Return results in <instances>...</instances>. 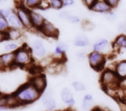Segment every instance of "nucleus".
Listing matches in <instances>:
<instances>
[{
    "instance_id": "obj_10",
    "label": "nucleus",
    "mask_w": 126,
    "mask_h": 111,
    "mask_svg": "<svg viewBox=\"0 0 126 111\" xmlns=\"http://www.w3.org/2000/svg\"><path fill=\"white\" fill-rule=\"evenodd\" d=\"M112 48L110 41L106 38H98L92 44V50L104 54L106 56V51Z\"/></svg>"
},
{
    "instance_id": "obj_20",
    "label": "nucleus",
    "mask_w": 126,
    "mask_h": 111,
    "mask_svg": "<svg viewBox=\"0 0 126 111\" xmlns=\"http://www.w3.org/2000/svg\"><path fill=\"white\" fill-rule=\"evenodd\" d=\"M69 49V45L68 43H66L65 42L63 41H60L57 43L55 49H54V56H57V57H59V56H63L65 54V52L68 50Z\"/></svg>"
},
{
    "instance_id": "obj_35",
    "label": "nucleus",
    "mask_w": 126,
    "mask_h": 111,
    "mask_svg": "<svg viewBox=\"0 0 126 111\" xmlns=\"http://www.w3.org/2000/svg\"><path fill=\"white\" fill-rule=\"evenodd\" d=\"M50 8V5H49V1H41L40 2V4L38 6V9L40 10H46Z\"/></svg>"
},
{
    "instance_id": "obj_19",
    "label": "nucleus",
    "mask_w": 126,
    "mask_h": 111,
    "mask_svg": "<svg viewBox=\"0 0 126 111\" xmlns=\"http://www.w3.org/2000/svg\"><path fill=\"white\" fill-rule=\"evenodd\" d=\"M90 43H91L90 39L85 35H78L73 40V45L78 48H85L89 46Z\"/></svg>"
},
{
    "instance_id": "obj_34",
    "label": "nucleus",
    "mask_w": 126,
    "mask_h": 111,
    "mask_svg": "<svg viewBox=\"0 0 126 111\" xmlns=\"http://www.w3.org/2000/svg\"><path fill=\"white\" fill-rule=\"evenodd\" d=\"M95 1H96V0H83L82 3H83V4L85 6V7H87L89 10H91Z\"/></svg>"
},
{
    "instance_id": "obj_28",
    "label": "nucleus",
    "mask_w": 126,
    "mask_h": 111,
    "mask_svg": "<svg viewBox=\"0 0 126 111\" xmlns=\"http://www.w3.org/2000/svg\"><path fill=\"white\" fill-rule=\"evenodd\" d=\"M14 12L12 9L11 8H1L0 9V15L3 16L4 17H5L6 19H8V17Z\"/></svg>"
},
{
    "instance_id": "obj_1",
    "label": "nucleus",
    "mask_w": 126,
    "mask_h": 111,
    "mask_svg": "<svg viewBox=\"0 0 126 111\" xmlns=\"http://www.w3.org/2000/svg\"><path fill=\"white\" fill-rule=\"evenodd\" d=\"M12 95L17 99L19 105L31 104L38 100L42 96V94L37 89H36L30 83L23 84Z\"/></svg>"
},
{
    "instance_id": "obj_32",
    "label": "nucleus",
    "mask_w": 126,
    "mask_h": 111,
    "mask_svg": "<svg viewBox=\"0 0 126 111\" xmlns=\"http://www.w3.org/2000/svg\"><path fill=\"white\" fill-rule=\"evenodd\" d=\"M107 4H109V6L111 8V10H114L119 5L120 1L119 0H106Z\"/></svg>"
},
{
    "instance_id": "obj_16",
    "label": "nucleus",
    "mask_w": 126,
    "mask_h": 111,
    "mask_svg": "<svg viewBox=\"0 0 126 111\" xmlns=\"http://www.w3.org/2000/svg\"><path fill=\"white\" fill-rule=\"evenodd\" d=\"M112 49L117 50H126V35L125 34H119L114 39L112 43Z\"/></svg>"
},
{
    "instance_id": "obj_27",
    "label": "nucleus",
    "mask_w": 126,
    "mask_h": 111,
    "mask_svg": "<svg viewBox=\"0 0 126 111\" xmlns=\"http://www.w3.org/2000/svg\"><path fill=\"white\" fill-rule=\"evenodd\" d=\"M104 18L110 23H114L117 21V14L116 11H114L113 10H111L110 11H109L108 13L104 14Z\"/></svg>"
},
{
    "instance_id": "obj_40",
    "label": "nucleus",
    "mask_w": 126,
    "mask_h": 111,
    "mask_svg": "<svg viewBox=\"0 0 126 111\" xmlns=\"http://www.w3.org/2000/svg\"><path fill=\"white\" fill-rule=\"evenodd\" d=\"M100 111H110L109 109H100Z\"/></svg>"
},
{
    "instance_id": "obj_5",
    "label": "nucleus",
    "mask_w": 126,
    "mask_h": 111,
    "mask_svg": "<svg viewBox=\"0 0 126 111\" xmlns=\"http://www.w3.org/2000/svg\"><path fill=\"white\" fill-rule=\"evenodd\" d=\"M14 12L16 13V15L18 17L19 20L21 21L23 26L24 29L30 30L32 29V21H31V11L28 10L27 8L24 7L23 5H21L19 3H17V5L16 6Z\"/></svg>"
},
{
    "instance_id": "obj_3",
    "label": "nucleus",
    "mask_w": 126,
    "mask_h": 111,
    "mask_svg": "<svg viewBox=\"0 0 126 111\" xmlns=\"http://www.w3.org/2000/svg\"><path fill=\"white\" fill-rule=\"evenodd\" d=\"M88 63L89 65L96 71H101L102 72L105 69V64L107 58L104 54L97 51H91L88 54Z\"/></svg>"
},
{
    "instance_id": "obj_23",
    "label": "nucleus",
    "mask_w": 126,
    "mask_h": 111,
    "mask_svg": "<svg viewBox=\"0 0 126 111\" xmlns=\"http://www.w3.org/2000/svg\"><path fill=\"white\" fill-rule=\"evenodd\" d=\"M19 48L20 47H19V45L17 43L10 42V43H7L4 46V50L6 53H15Z\"/></svg>"
},
{
    "instance_id": "obj_18",
    "label": "nucleus",
    "mask_w": 126,
    "mask_h": 111,
    "mask_svg": "<svg viewBox=\"0 0 126 111\" xmlns=\"http://www.w3.org/2000/svg\"><path fill=\"white\" fill-rule=\"evenodd\" d=\"M8 24H9L10 29H16V30H22L24 29V26H23L21 21L19 20L18 17L16 15L15 12H13L7 19Z\"/></svg>"
},
{
    "instance_id": "obj_6",
    "label": "nucleus",
    "mask_w": 126,
    "mask_h": 111,
    "mask_svg": "<svg viewBox=\"0 0 126 111\" xmlns=\"http://www.w3.org/2000/svg\"><path fill=\"white\" fill-rule=\"evenodd\" d=\"M41 102L45 109L48 111H54L57 109V102L53 97V90L51 88L47 87L45 92L41 96Z\"/></svg>"
},
{
    "instance_id": "obj_22",
    "label": "nucleus",
    "mask_w": 126,
    "mask_h": 111,
    "mask_svg": "<svg viewBox=\"0 0 126 111\" xmlns=\"http://www.w3.org/2000/svg\"><path fill=\"white\" fill-rule=\"evenodd\" d=\"M40 0H24V1H21L18 2L21 5H23L24 7L27 8L28 10H35L38 9V6L40 4Z\"/></svg>"
},
{
    "instance_id": "obj_21",
    "label": "nucleus",
    "mask_w": 126,
    "mask_h": 111,
    "mask_svg": "<svg viewBox=\"0 0 126 111\" xmlns=\"http://www.w3.org/2000/svg\"><path fill=\"white\" fill-rule=\"evenodd\" d=\"M23 32L21 30H16V29H9L7 32H6V37H7V40L11 41H16L18 40L22 37Z\"/></svg>"
},
{
    "instance_id": "obj_39",
    "label": "nucleus",
    "mask_w": 126,
    "mask_h": 111,
    "mask_svg": "<svg viewBox=\"0 0 126 111\" xmlns=\"http://www.w3.org/2000/svg\"><path fill=\"white\" fill-rule=\"evenodd\" d=\"M91 111H100V109L99 108H94Z\"/></svg>"
},
{
    "instance_id": "obj_25",
    "label": "nucleus",
    "mask_w": 126,
    "mask_h": 111,
    "mask_svg": "<svg viewBox=\"0 0 126 111\" xmlns=\"http://www.w3.org/2000/svg\"><path fill=\"white\" fill-rule=\"evenodd\" d=\"M9 24H8V21L5 17L0 15V32L3 33H6L9 30Z\"/></svg>"
},
{
    "instance_id": "obj_14",
    "label": "nucleus",
    "mask_w": 126,
    "mask_h": 111,
    "mask_svg": "<svg viewBox=\"0 0 126 111\" xmlns=\"http://www.w3.org/2000/svg\"><path fill=\"white\" fill-rule=\"evenodd\" d=\"M91 11L96 13L106 14V13H108L109 11H111V8L107 4L106 0H96Z\"/></svg>"
},
{
    "instance_id": "obj_4",
    "label": "nucleus",
    "mask_w": 126,
    "mask_h": 111,
    "mask_svg": "<svg viewBox=\"0 0 126 111\" xmlns=\"http://www.w3.org/2000/svg\"><path fill=\"white\" fill-rule=\"evenodd\" d=\"M15 64L20 67H25L31 64L32 60V53L31 48L24 46L20 47L15 52Z\"/></svg>"
},
{
    "instance_id": "obj_30",
    "label": "nucleus",
    "mask_w": 126,
    "mask_h": 111,
    "mask_svg": "<svg viewBox=\"0 0 126 111\" xmlns=\"http://www.w3.org/2000/svg\"><path fill=\"white\" fill-rule=\"evenodd\" d=\"M76 58L78 61H84V60L88 59V54H86V52L80 50L76 53Z\"/></svg>"
},
{
    "instance_id": "obj_9",
    "label": "nucleus",
    "mask_w": 126,
    "mask_h": 111,
    "mask_svg": "<svg viewBox=\"0 0 126 111\" xmlns=\"http://www.w3.org/2000/svg\"><path fill=\"white\" fill-rule=\"evenodd\" d=\"M30 14H31V21H32V29H35V30L40 31L41 28L43 27L46 19L45 18V17L41 13H39L36 10H32Z\"/></svg>"
},
{
    "instance_id": "obj_17",
    "label": "nucleus",
    "mask_w": 126,
    "mask_h": 111,
    "mask_svg": "<svg viewBox=\"0 0 126 111\" xmlns=\"http://www.w3.org/2000/svg\"><path fill=\"white\" fill-rule=\"evenodd\" d=\"M94 106V98L91 94H85L82 100L81 108L83 111H91Z\"/></svg>"
},
{
    "instance_id": "obj_7",
    "label": "nucleus",
    "mask_w": 126,
    "mask_h": 111,
    "mask_svg": "<svg viewBox=\"0 0 126 111\" xmlns=\"http://www.w3.org/2000/svg\"><path fill=\"white\" fill-rule=\"evenodd\" d=\"M32 56L37 59H44L46 56V49L41 39H35L31 46Z\"/></svg>"
},
{
    "instance_id": "obj_38",
    "label": "nucleus",
    "mask_w": 126,
    "mask_h": 111,
    "mask_svg": "<svg viewBox=\"0 0 126 111\" xmlns=\"http://www.w3.org/2000/svg\"><path fill=\"white\" fill-rule=\"evenodd\" d=\"M0 111H13L8 107H0Z\"/></svg>"
},
{
    "instance_id": "obj_29",
    "label": "nucleus",
    "mask_w": 126,
    "mask_h": 111,
    "mask_svg": "<svg viewBox=\"0 0 126 111\" xmlns=\"http://www.w3.org/2000/svg\"><path fill=\"white\" fill-rule=\"evenodd\" d=\"M67 21L72 24H80V23H81V18H80L78 16L71 14V15L69 17V18L67 19Z\"/></svg>"
},
{
    "instance_id": "obj_36",
    "label": "nucleus",
    "mask_w": 126,
    "mask_h": 111,
    "mask_svg": "<svg viewBox=\"0 0 126 111\" xmlns=\"http://www.w3.org/2000/svg\"><path fill=\"white\" fill-rule=\"evenodd\" d=\"M75 4L74 0H63V7H69V6H71Z\"/></svg>"
},
{
    "instance_id": "obj_8",
    "label": "nucleus",
    "mask_w": 126,
    "mask_h": 111,
    "mask_svg": "<svg viewBox=\"0 0 126 111\" xmlns=\"http://www.w3.org/2000/svg\"><path fill=\"white\" fill-rule=\"evenodd\" d=\"M29 83L35 88L36 89L39 91L41 94H43L45 90L47 89V81L46 78L43 75H36V76H32L30 79Z\"/></svg>"
},
{
    "instance_id": "obj_11",
    "label": "nucleus",
    "mask_w": 126,
    "mask_h": 111,
    "mask_svg": "<svg viewBox=\"0 0 126 111\" xmlns=\"http://www.w3.org/2000/svg\"><path fill=\"white\" fill-rule=\"evenodd\" d=\"M40 32L43 35H45L47 37H51L55 38L58 36V30L51 22L48 20H45L43 27L41 28Z\"/></svg>"
},
{
    "instance_id": "obj_33",
    "label": "nucleus",
    "mask_w": 126,
    "mask_h": 111,
    "mask_svg": "<svg viewBox=\"0 0 126 111\" xmlns=\"http://www.w3.org/2000/svg\"><path fill=\"white\" fill-rule=\"evenodd\" d=\"M117 30H118L121 34H125V32H126V23L125 22L119 23V24H117Z\"/></svg>"
},
{
    "instance_id": "obj_2",
    "label": "nucleus",
    "mask_w": 126,
    "mask_h": 111,
    "mask_svg": "<svg viewBox=\"0 0 126 111\" xmlns=\"http://www.w3.org/2000/svg\"><path fill=\"white\" fill-rule=\"evenodd\" d=\"M99 81L104 89L107 92L109 90H116L119 87V83L122 82L113 69H104L101 72Z\"/></svg>"
},
{
    "instance_id": "obj_13",
    "label": "nucleus",
    "mask_w": 126,
    "mask_h": 111,
    "mask_svg": "<svg viewBox=\"0 0 126 111\" xmlns=\"http://www.w3.org/2000/svg\"><path fill=\"white\" fill-rule=\"evenodd\" d=\"M15 64V54L14 53H4L0 55V69L6 68H11Z\"/></svg>"
},
{
    "instance_id": "obj_26",
    "label": "nucleus",
    "mask_w": 126,
    "mask_h": 111,
    "mask_svg": "<svg viewBox=\"0 0 126 111\" xmlns=\"http://www.w3.org/2000/svg\"><path fill=\"white\" fill-rule=\"evenodd\" d=\"M49 5H50V8L54 10H61L63 8L62 0H50L49 1Z\"/></svg>"
},
{
    "instance_id": "obj_42",
    "label": "nucleus",
    "mask_w": 126,
    "mask_h": 111,
    "mask_svg": "<svg viewBox=\"0 0 126 111\" xmlns=\"http://www.w3.org/2000/svg\"><path fill=\"white\" fill-rule=\"evenodd\" d=\"M125 51H126V50H125Z\"/></svg>"
},
{
    "instance_id": "obj_15",
    "label": "nucleus",
    "mask_w": 126,
    "mask_h": 111,
    "mask_svg": "<svg viewBox=\"0 0 126 111\" xmlns=\"http://www.w3.org/2000/svg\"><path fill=\"white\" fill-rule=\"evenodd\" d=\"M113 69L121 81L126 79V60H121L116 63Z\"/></svg>"
},
{
    "instance_id": "obj_24",
    "label": "nucleus",
    "mask_w": 126,
    "mask_h": 111,
    "mask_svg": "<svg viewBox=\"0 0 126 111\" xmlns=\"http://www.w3.org/2000/svg\"><path fill=\"white\" fill-rule=\"evenodd\" d=\"M71 87L76 92H83L86 89L85 84L80 81H73L71 83Z\"/></svg>"
},
{
    "instance_id": "obj_12",
    "label": "nucleus",
    "mask_w": 126,
    "mask_h": 111,
    "mask_svg": "<svg viewBox=\"0 0 126 111\" xmlns=\"http://www.w3.org/2000/svg\"><path fill=\"white\" fill-rule=\"evenodd\" d=\"M60 97H61L62 102L69 107H72L76 104L74 95H73L72 90L70 88L65 87L62 89L61 92H60Z\"/></svg>"
},
{
    "instance_id": "obj_31",
    "label": "nucleus",
    "mask_w": 126,
    "mask_h": 111,
    "mask_svg": "<svg viewBox=\"0 0 126 111\" xmlns=\"http://www.w3.org/2000/svg\"><path fill=\"white\" fill-rule=\"evenodd\" d=\"M71 15V13L69 11H67V10H63V11H61L58 13V17L62 19H64V20H67Z\"/></svg>"
},
{
    "instance_id": "obj_41",
    "label": "nucleus",
    "mask_w": 126,
    "mask_h": 111,
    "mask_svg": "<svg viewBox=\"0 0 126 111\" xmlns=\"http://www.w3.org/2000/svg\"><path fill=\"white\" fill-rule=\"evenodd\" d=\"M0 95H1V93H0Z\"/></svg>"
},
{
    "instance_id": "obj_37",
    "label": "nucleus",
    "mask_w": 126,
    "mask_h": 111,
    "mask_svg": "<svg viewBox=\"0 0 126 111\" xmlns=\"http://www.w3.org/2000/svg\"><path fill=\"white\" fill-rule=\"evenodd\" d=\"M4 41H7V37H6V33H3L0 32V43L4 42Z\"/></svg>"
}]
</instances>
